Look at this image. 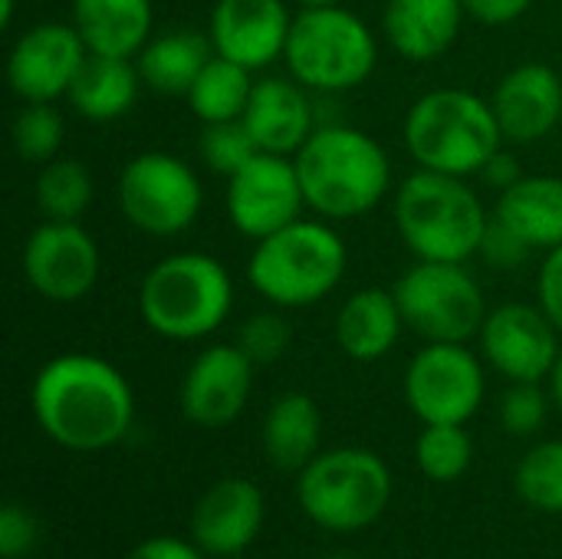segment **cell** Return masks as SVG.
Instances as JSON below:
<instances>
[{
    "label": "cell",
    "mask_w": 562,
    "mask_h": 559,
    "mask_svg": "<svg viewBox=\"0 0 562 559\" xmlns=\"http://www.w3.org/2000/svg\"><path fill=\"white\" fill-rule=\"evenodd\" d=\"M461 3L481 23H510L530 7V0H461Z\"/></svg>",
    "instance_id": "obj_40"
},
{
    "label": "cell",
    "mask_w": 562,
    "mask_h": 559,
    "mask_svg": "<svg viewBox=\"0 0 562 559\" xmlns=\"http://www.w3.org/2000/svg\"><path fill=\"white\" fill-rule=\"evenodd\" d=\"M92 201V178L72 158L49 161L36 178V204L49 221H76Z\"/></svg>",
    "instance_id": "obj_29"
},
{
    "label": "cell",
    "mask_w": 562,
    "mask_h": 559,
    "mask_svg": "<svg viewBox=\"0 0 562 559\" xmlns=\"http://www.w3.org/2000/svg\"><path fill=\"white\" fill-rule=\"evenodd\" d=\"M237 346L244 349V356L254 366L277 362L286 353V346H290V326H286V320L280 313H254L240 326Z\"/></svg>",
    "instance_id": "obj_34"
},
{
    "label": "cell",
    "mask_w": 562,
    "mask_h": 559,
    "mask_svg": "<svg viewBox=\"0 0 562 559\" xmlns=\"http://www.w3.org/2000/svg\"><path fill=\"white\" fill-rule=\"evenodd\" d=\"M86 56L89 49L76 26L40 23L10 49L7 82L23 102H53L69 92Z\"/></svg>",
    "instance_id": "obj_14"
},
{
    "label": "cell",
    "mask_w": 562,
    "mask_h": 559,
    "mask_svg": "<svg viewBox=\"0 0 562 559\" xmlns=\"http://www.w3.org/2000/svg\"><path fill=\"white\" fill-rule=\"evenodd\" d=\"M244 125L260 152L290 155L306 145L313 128V102L290 79L254 82L250 102L244 109Z\"/></svg>",
    "instance_id": "obj_20"
},
{
    "label": "cell",
    "mask_w": 562,
    "mask_h": 559,
    "mask_svg": "<svg viewBox=\"0 0 562 559\" xmlns=\"http://www.w3.org/2000/svg\"><path fill=\"white\" fill-rule=\"evenodd\" d=\"M491 105L504 138L540 142L562 119V79L543 63L517 66L501 79Z\"/></svg>",
    "instance_id": "obj_19"
},
{
    "label": "cell",
    "mask_w": 562,
    "mask_h": 559,
    "mask_svg": "<svg viewBox=\"0 0 562 559\" xmlns=\"http://www.w3.org/2000/svg\"><path fill=\"white\" fill-rule=\"evenodd\" d=\"M125 559H207L198 544H184L178 537H151L142 540Z\"/></svg>",
    "instance_id": "obj_39"
},
{
    "label": "cell",
    "mask_w": 562,
    "mask_h": 559,
    "mask_svg": "<svg viewBox=\"0 0 562 559\" xmlns=\"http://www.w3.org/2000/svg\"><path fill=\"white\" fill-rule=\"evenodd\" d=\"M290 13L283 0H217L211 16L214 53L247 69H260L286 53Z\"/></svg>",
    "instance_id": "obj_18"
},
{
    "label": "cell",
    "mask_w": 562,
    "mask_h": 559,
    "mask_svg": "<svg viewBox=\"0 0 562 559\" xmlns=\"http://www.w3.org/2000/svg\"><path fill=\"white\" fill-rule=\"evenodd\" d=\"M346 273V244L316 221H293L263 237L247 264V280L277 306H310L329 297Z\"/></svg>",
    "instance_id": "obj_6"
},
{
    "label": "cell",
    "mask_w": 562,
    "mask_h": 559,
    "mask_svg": "<svg viewBox=\"0 0 562 559\" xmlns=\"http://www.w3.org/2000/svg\"><path fill=\"white\" fill-rule=\"evenodd\" d=\"M283 56L300 86L346 92L375 69V40L369 26L342 7H303V13L293 16Z\"/></svg>",
    "instance_id": "obj_8"
},
{
    "label": "cell",
    "mask_w": 562,
    "mask_h": 559,
    "mask_svg": "<svg viewBox=\"0 0 562 559\" xmlns=\"http://www.w3.org/2000/svg\"><path fill=\"white\" fill-rule=\"evenodd\" d=\"M517 494L547 514H562V441H543L530 448L517 468Z\"/></svg>",
    "instance_id": "obj_31"
},
{
    "label": "cell",
    "mask_w": 562,
    "mask_h": 559,
    "mask_svg": "<svg viewBox=\"0 0 562 559\" xmlns=\"http://www.w3.org/2000/svg\"><path fill=\"white\" fill-rule=\"evenodd\" d=\"M501 422L510 435H533L547 422V395L537 382H517L501 405Z\"/></svg>",
    "instance_id": "obj_35"
},
{
    "label": "cell",
    "mask_w": 562,
    "mask_h": 559,
    "mask_svg": "<svg viewBox=\"0 0 562 559\" xmlns=\"http://www.w3.org/2000/svg\"><path fill=\"white\" fill-rule=\"evenodd\" d=\"M72 26L89 53L128 59L151 30V0H72Z\"/></svg>",
    "instance_id": "obj_22"
},
{
    "label": "cell",
    "mask_w": 562,
    "mask_h": 559,
    "mask_svg": "<svg viewBox=\"0 0 562 559\" xmlns=\"http://www.w3.org/2000/svg\"><path fill=\"white\" fill-rule=\"evenodd\" d=\"M303 198L326 217H359L372 211L392 181L389 155L375 138L349 125H323L296 152Z\"/></svg>",
    "instance_id": "obj_2"
},
{
    "label": "cell",
    "mask_w": 562,
    "mask_h": 559,
    "mask_svg": "<svg viewBox=\"0 0 562 559\" xmlns=\"http://www.w3.org/2000/svg\"><path fill=\"white\" fill-rule=\"evenodd\" d=\"M540 306L553 320V326L562 329V244L550 250L540 270Z\"/></svg>",
    "instance_id": "obj_38"
},
{
    "label": "cell",
    "mask_w": 562,
    "mask_h": 559,
    "mask_svg": "<svg viewBox=\"0 0 562 559\" xmlns=\"http://www.w3.org/2000/svg\"><path fill=\"white\" fill-rule=\"evenodd\" d=\"M207 63H211V43L201 33L181 30V33H165L142 49L138 76L165 96H188Z\"/></svg>",
    "instance_id": "obj_27"
},
{
    "label": "cell",
    "mask_w": 562,
    "mask_h": 559,
    "mask_svg": "<svg viewBox=\"0 0 562 559\" xmlns=\"http://www.w3.org/2000/svg\"><path fill=\"white\" fill-rule=\"evenodd\" d=\"M198 148H201V158H204L214 171H221V175H227V178H231L234 171H240V168L260 152L257 142H254V135L247 132L244 119L207 122L204 132H201Z\"/></svg>",
    "instance_id": "obj_33"
},
{
    "label": "cell",
    "mask_w": 562,
    "mask_h": 559,
    "mask_svg": "<svg viewBox=\"0 0 562 559\" xmlns=\"http://www.w3.org/2000/svg\"><path fill=\"white\" fill-rule=\"evenodd\" d=\"M329 559H359V557H329Z\"/></svg>",
    "instance_id": "obj_45"
},
{
    "label": "cell",
    "mask_w": 562,
    "mask_h": 559,
    "mask_svg": "<svg viewBox=\"0 0 562 559\" xmlns=\"http://www.w3.org/2000/svg\"><path fill=\"white\" fill-rule=\"evenodd\" d=\"M395 224L418 260L464 264L481 250L487 214L458 175L422 168L398 188Z\"/></svg>",
    "instance_id": "obj_3"
},
{
    "label": "cell",
    "mask_w": 562,
    "mask_h": 559,
    "mask_svg": "<svg viewBox=\"0 0 562 559\" xmlns=\"http://www.w3.org/2000/svg\"><path fill=\"white\" fill-rule=\"evenodd\" d=\"M530 250L533 247L514 227H507L501 217H494V221H487V231H484V241H481L477 254H484V260L491 267H497V270H514V267H520L527 260Z\"/></svg>",
    "instance_id": "obj_36"
},
{
    "label": "cell",
    "mask_w": 562,
    "mask_h": 559,
    "mask_svg": "<svg viewBox=\"0 0 562 559\" xmlns=\"http://www.w3.org/2000/svg\"><path fill=\"white\" fill-rule=\"evenodd\" d=\"M303 7H339L342 0H300Z\"/></svg>",
    "instance_id": "obj_44"
},
{
    "label": "cell",
    "mask_w": 562,
    "mask_h": 559,
    "mask_svg": "<svg viewBox=\"0 0 562 559\" xmlns=\"http://www.w3.org/2000/svg\"><path fill=\"white\" fill-rule=\"evenodd\" d=\"M122 214L145 234H181L201 211V185L194 171L165 152H145L122 168Z\"/></svg>",
    "instance_id": "obj_10"
},
{
    "label": "cell",
    "mask_w": 562,
    "mask_h": 559,
    "mask_svg": "<svg viewBox=\"0 0 562 559\" xmlns=\"http://www.w3.org/2000/svg\"><path fill=\"white\" fill-rule=\"evenodd\" d=\"M63 145V119L49 102H30L13 119V148L26 161H49Z\"/></svg>",
    "instance_id": "obj_32"
},
{
    "label": "cell",
    "mask_w": 562,
    "mask_h": 559,
    "mask_svg": "<svg viewBox=\"0 0 562 559\" xmlns=\"http://www.w3.org/2000/svg\"><path fill=\"white\" fill-rule=\"evenodd\" d=\"M40 540V527L36 517L20 507V504H7L0 511V557L20 559L26 557Z\"/></svg>",
    "instance_id": "obj_37"
},
{
    "label": "cell",
    "mask_w": 562,
    "mask_h": 559,
    "mask_svg": "<svg viewBox=\"0 0 562 559\" xmlns=\"http://www.w3.org/2000/svg\"><path fill=\"white\" fill-rule=\"evenodd\" d=\"M481 175L494 185V188H501V191H507V188H514L524 175H520V165H517V158L514 155H507V152H497L484 168H481Z\"/></svg>",
    "instance_id": "obj_41"
},
{
    "label": "cell",
    "mask_w": 562,
    "mask_h": 559,
    "mask_svg": "<svg viewBox=\"0 0 562 559\" xmlns=\"http://www.w3.org/2000/svg\"><path fill=\"white\" fill-rule=\"evenodd\" d=\"M402 323L405 320H402L395 293L379 290V287L359 290L342 303L336 316V343L342 346L346 356L359 362H372V359H382L395 346Z\"/></svg>",
    "instance_id": "obj_23"
},
{
    "label": "cell",
    "mask_w": 562,
    "mask_h": 559,
    "mask_svg": "<svg viewBox=\"0 0 562 559\" xmlns=\"http://www.w3.org/2000/svg\"><path fill=\"white\" fill-rule=\"evenodd\" d=\"M23 270L43 300L76 303L99 280V247L76 221H46L23 247Z\"/></svg>",
    "instance_id": "obj_13"
},
{
    "label": "cell",
    "mask_w": 562,
    "mask_h": 559,
    "mask_svg": "<svg viewBox=\"0 0 562 559\" xmlns=\"http://www.w3.org/2000/svg\"><path fill=\"white\" fill-rule=\"evenodd\" d=\"M392 293L402 320L428 343H468L487 320L484 293L461 264L418 260Z\"/></svg>",
    "instance_id": "obj_9"
},
{
    "label": "cell",
    "mask_w": 562,
    "mask_h": 559,
    "mask_svg": "<svg viewBox=\"0 0 562 559\" xmlns=\"http://www.w3.org/2000/svg\"><path fill=\"white\" fill-rule=\"evenodd\" d=\"M471 458L474 445L464 425H428L415 445V461L422 474L438 484L458 481L471 468Z\"/></svg>",
    "instance_id": "obj_30"
},
{
    "label": "cell",
    "mask_w": 562,
    "mask_h": 559,
    "mask_svg": "<svg viewBox=\"0 0 562 559\" xmlns=\"http://www.w3.org/2000/svg\"><path fill=\"white\" fill-rule=\"evenodd\" d=\"M461 0H389L385 33L405 59L428 63L451 49L461 30Z\"/></svg>",
    "instance_id": "obj_21"
},
{
    "label": "cell",
    "mask_w": 562,
    "mask_h": 559,
    "mask_svg": "<svg viewBox=\"0 0 562 559\" xmlns=\"http://www.w3.org/2000/svg\"><path fill=\"white\" fill-rule=\"evenodd\" d=\"M33 415L43 435L66 451H105L119 445L135 415L125 376L86 353L49 359L33 382Z\"/></svg>",
    "instance_id": "obj_1"
},
{
    "label": "cell",
    "mask_w": 562,
    "mask_h": 559,
    "mask_svg": "<svg viewBox=\"0 0 562 559\" xmlns=\"http://www.w3.org/2000/svg\"><path fill=\"white\" fill-rule=\"evenodd\" d=\"M263 494L247 478H224L201 494L191 514V540L207 557H240L263 527Z\"/></svg>",
    "instance_id": "obj_17"
},
{
    "label": "cell",
    "mask_w": 562,
    "mask_h": 559,
    "mask_svg": "<svg viewBox=\"0 0 562 559\" xmlns=\"http://www.w3.org/2000/svg\"><path fill=\"white\" fill-rule=\"evenodd\" d=\"M234 303V287L221 260L207 254H175L148 270L138 310L148 329L165 339H201L214 333Z\"/></svg>",
    "instance_id": "obj_5"
},
{
    "label": "cell",
    "mask_w": 562,
    "mask_h": 559,
    "mask_svg": "<svg viewBox=\"0 0 562 559\" xmlns=\"http://www.w3.org/2000/svg\"><path fill=\"white\" fill-rule=\"evenodd\" d=\"M553 399H557V405L562 409V349L560 356H557V366H553Z\"/></svg>",
    "instance_id": "obj_42"
},
{
    "label": "cell",
    "mask_w": 562,
    "mask_h": 559,
    "mask_svg": "<svg viewBox=\"0 0 562 559\" xmlns=\"http://www.w3.org/2000/svg\"><path fill=\"white\" fill-rule=\"evenodd\" d=\"M306 204L296 165L286 155L257 152L240 171L231 175L227 185V214L234 227L247 237H270L293 221H300V208Z\"/></svg>",
    "instance_id": "obj_12"
},
{
    "label": "cell",
    "mask_w": 562,
    "mask_h": 559,
    "mask_svg": "<svg viewBox=\"0 0 562 559\" xmlns=\"http://www.w3.org/2000/svg\"><path fill=\"white\" fill-rule=\"evenodd\" d=\"M501 122L494 105L464 89H438L422 96L405 119L412 158L441 175H474L501 152Z\"/></svg>",
    "instance_id": "obj_4"
},
{
    "label": "cell",
    "mask_w": 562,
    "mask_h": 559,
    "mask_svg": "<svg viewBox=\"0 0 562 559\" xmlns=\"http://www.w3.org/2000/svg\"><path fill=\"white\" fill-rule=\"evenodd\" d=\"M250 92H254V82H250L247 66L224 59V56H211V63L201 69V76L194 79L188 92V102L204 125L231 122V119H244Z\"/></svg>",
    "instance_id": "obj_28"
},
{
    "label": "cell",
    "mask_w": 562,
    "mask_h": 559,
    "mask_svg": "<svg viewBox=\"0 0 562 559\" xmlns=\"http://www.w3.org/2000/svg\"><path fill=\"white\" fill-rule=\"evenodd\" d=\"M66 96L79 115L92 122H112L132 109L138 96V72L128 66V59L89 53Z\"/></svg>",
    "instance_id": "obj_26"
},
{
    "label": "cell",
    "mask_w": 562,
    "mask_h": 559,
    "mask_svg": "<svg viewBox=\"0 0 562 559\" xmlns=\"http://www.w3.org/2000/svg\"><path fill=\"white\" fill-rule=\"evenodd\" d=\"M13 20V0H0V26H10Z\"/></svg>",
    "instance_id": "obj_43"
},
{
    "label": "cell",
    "mask_w": 562,
    "mask_h": 559,
    "mask_svg": "<svg viewBox=\"0 0 562 559\" xmlns=\"http://www.w3.org/2000/svg\"><path fill=\"white\" fill-rule=\"evenodd\" d=\"M303 514L333 534L372 527L392 501L389 465L366 448H336L316 455L296 484Z\"/></svg>",
    "instance_id": "obj_7"
},
{
    "label": "cell",
    "mask_w": 562,
    "mask_h": 559,
    "mask_svg": "<svg viewBox=\"0 0 562 559\" xmlns=\"http://www.w3.org/2000/svg\"><path fill=\"white\" fill-rule=\"evenodd\" d=\"M250 385L254 362L244 356V349L211 346L191 362L181 382V409L201 428H224L244 412Z\"/></svg>",
    "instance_id": "obj_16"
},
{
    "label": "cell",
    "mask_w": 562,
    "mask_h": 559,
    "mask_svg": "<svg viewBox=\"0 0 562 559\" xmlns=\"http://www.w3.org/2000/svg\"><path fill=\"white\" fill-rule=\"evenodd\" d=\"M319 409L310 395H280L263 422V451L280 471H303L319 451Z\"/></svg>",
    "instance_id": "obj_25"
},
{
    "label": "cell",
    "mask_w": 562,
    "mask_h": 559,
    "mask_svg": "<svg viewBox=\"0 0 562 559\" xmlns=\"http://www.w3.org/2000/svg\"><path fill=\"white\" fill-rule=\"evenodd\" d=\"M405 399L425 425H464L484 402V369L461 343H431L405 372Z\"/></svg>",
    "instance_id": "obj_11"
},
{
    "label": "cell",
    "mask_w": 562,
    "mask_h": 559,
    "mask_svg": "<svg viewBox=\"0 0 562 559\" xmlns=\"http://www.w3.org/2000/svg\"><path fill=\"white\" fill-rule=\"evenodd\" d=\"M481 343L497 372L514 382H540L553 372L560 343L553 320L527 303H507L494 310L481 326Z\"/></svg>",
    "instance_id": "obj_15"
},
{
    "label": "cell",
    "mask_w": 562,
    "mask_h": 559,
    "mask_svg": "<svg viewBox=\"0 0 562 559\" xmlns=\"http://www.w3.org/2000/svg\"><path fill=\"white\" fill-rule=\"evenodd\" d=\"M514 227L530 247H560L562 244V178L533 175L520 178L514 188L501 191L497 214Z\"/></svg>",
    "instance_id": "obj_24"
}]
</instances>
